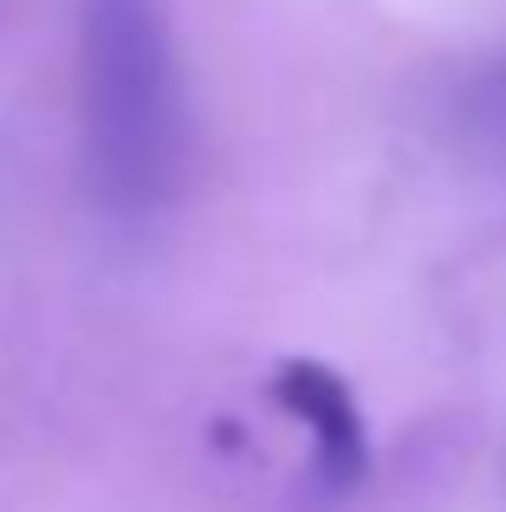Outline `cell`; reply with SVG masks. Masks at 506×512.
Returning a JSON list of instances; mask_svg holds the SVG:
<instances>
[{"label":"cell","mask_w":506,"mask_h":512,"mask_svg":"<svg viewBox=\"0 0 506 512\" xmlns=\"http://www.w3.org/2000/svg\"><path fill=\"white\" fill-rule=\"evenodd\" d=\"M78 156L117 221H150L189 175V91L163 0H78Z\"/></svg>","instance_id":"cell-1"},{"label":"cell","mask_w":506,"mask_h":512,"mask_svg":"<svg viewBox=\"0 0 506 512\" xmlns=\"http://www.w3.org/2000/svg\"><path fill=\"white\" fill-rule=\"evenodd\" d=\"M273 389H279V409L312 435V454H318V467H325V480L331 487H351L370 461V435H364V415H357L344 376H331L325 363H312V357H292L286 370L273 376Z\"/></svg>","instance_id":"cell-2"}]
</instances>
